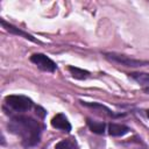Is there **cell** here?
I'll return each mask as SVG.
<instances>
[{
	"label": "cell",
	"instance_id": "4",
	"mask_svg": "<svg viewBox=\"0 0 149 149\" xmlns=\"http://www.w3.org/2000/svg\"><path fill=\"white\" fill-rule=\"evenodd\" d=\"M30 61L41 70L47 72H54L56 70V64L52 59H50L48 56L43 54H34L30 57Z\"/></svg>",
	"mask_w": 149,
	"mask_h": 149
},
{
	"label": "cell",
	"instance_id": "12",
	"mask_svg": "<svg viewBox=\"0 0 149 149\" xmlns=\"http://www.w3.org/2000/svg\"><path fill=\"white\" fill-rule=\"evenodd\" d=\"M81 104L84 105V106H87V107H91V108H94V109H99V111H105V113L107 114V115H109V116H114V114L111 112V109H108L106 106H104V105H100V104H97V102H85V101H81Z\"/></svg>",
	"mask_w": 149,
	"mask_h": 149
},
{
	"label": "cell",
	"instance_id": "13",
	"mask_svg": "<svg viewBox=\"0 0 149 149\" xmlns=\"http://www.w3.org/2000/svg\"><path fill=\"white\" fill-rule=\"evenodd\" d=\"M36 114H38L41 118H43L45 113H44V109H43V108H41V107L37 106V107H36Z\"/></svg>",
	"mask_w": 149,
	"mask_h": 149
},
{
	"label": "cell",
	"instance_id": "11",
	"mask_svg": "<svg viewBox=\"0 0 149 149\" xmlns=\"http://www.w3.org/2000/svg\"><path fill=\"white\" fill-rule=\"evenodd\" d=\"M55 149H78V147L73 140H62L56 144Z\"/></svg>",
	"mask_w": 149,
	"mask_h": 149
},
{
	"label": "cell",
	"instance_id": "1",
	"mask_svg": "<svg viewBox=\"0 0 149 149\" xmlns=\"http://www.w3.org/2000/svg\"><path fill=\"white\" fill-rule=\"evenodd\" d=\"M8 128L12 133L20 135L26 146H34L40 140L41 125L37 120L30 116H14L10 120Z\"/></svg>",
	"mask_w": 149,
	"mask_h": 149
},
{
	"label": "cell",
	"instance_id": "6",
	"mask_svg": "<svg viewBox=\"0 0 149 149\" xmlns=\"http://www.w3.org/2000/svg\"><path fill=\"white\" fill-rule=\"evenodd\" d=\"M0 22H1L2 27H3L7 31H9V33H12V34H14V35H17V36H22V37H24V38H27V40H29V41H33V42L38 43V41H37L36 38H34L31 35H29L28 33H26V31L19 29L17 27H15V26H13V24H10V23H7L3 19H1Z\"/></svg>",
	"mask_w": 149,
	"mask_h": 149
},
{
	"label": "cell",
	"instance_id": "2",
	"mask_svg": "<svg viewBox=\"0 0 149 149\" xmlns=\"http://www.w3.org/2000/svg\"><path fill=\"white\" fill-rule=\"evenodd\" d=\"M5 105L15 112L22 113L33 107V101L24 95H8L5 98Z\"/></svg>",
	"mask_w": 149,
	"mask_h": 149
},
{
	"label": "cell",
	"instance_id": "7",
	"mask_svg": "<svg viewBox=\"0 0 149 149\" xmlns=\"http://www.w3.org/2000/svg\"><path fill=\"white\" fill-rule=\"evenodd\" d=\"M108 132L112 136H123L129 132V128L125 125L120 123H111L108 126Z\"/></svg>",
	"mask_w": 149,
	"mask_h": 149
},
{
	"label": "cell",
	"instance_id": "3",
	"mask_svg": "<svg viewBox=\"0 0 149 149\" xmlns=\"http://www.w3.org/2000/svg\"><path fill=\"white\" fill-rule=\"evenodd\" d=\"M105 57H106L108 61H111V62L121 64V65H123V66H129V68H137V66H143V65L148 64L147 61H140V59L130 58V57H128V56L120 55V54H114V52L106 54Z\"/></svg>",
	"mask_w": 149,
	"mask_h": 149
},
{
	"label": "cell",
	"instance_id": "14",
	"mask_svg": "<svg viewBox=\"0 0 149 149\" xmlns=\"http://www.w3.org/2000/svg\"><path fill=\"white\" fill-rule=\"evenodd\" d=\"M144 91H146V92H147V93H149V88H146V90H144Z\"/></svg>",
	"mask_w": 149,
	"mask_h": 149
},
{
	"label": "cell",
	"instance_id": "9",
	"mask_svg": "<svg viewBox=\"0 0 149 149\" xmlns=\"http://www.w3.org/2000/svg\"><path fill=\"white\" fill-rule=\"evenodd\" d=\"M129 76L133 79H135L137 83H140L144 87V90L149 88V74L148 73H136V72H134V73H129Z\"/></svg>",
	"mask_w": 149,
	"mask_h": 149
},
{
	"label": "cell",
	"instance_id": "8",
	"mask_svg": "<svg viewBox=\"0 0 149 149\" xmlns=\"http://www.w3.org/2000/svg\"><path fill=\"white\" fill-rule=\"evenodd\" d=\"M87 126H88L90 129H91L93 133H95V134H104V133H105L106 125H105L104 122L93 121V120L87 119Z\"/></svg>",
	"mask_w": 149,
	"mask_h": 149
},
{
	"label": "cell",
	"instance_id": "10",
	"mask_svg": "<svg viewBox=\"0 0 149 149\" xmlns=\"http://www.w3.org/2000/svg\"><path fill=\"white\" fill-rule=\"evenodd\" d=\"M68 70L70 71V73L72 74V77L76 78V79H86L90 76V72L88 71L83 70V69H79V68H76V66H69Z\"/></svg>",
	"mask_w": 149,
	"mask_h": 149
},
{
	"label": "cell",
	"instance_id": "15",
	"mask_svg": "<svg viewBox=\"0 0 149 149\" xmlns=\"http://www.w3.org/2000/svg\"><path fill=\"white\" fill-rule=\"evenodd\" d=\"M147 115H148V118H149V109L147 111Z\"/></svg>",
	"mask_w": 149,
	"mask_h": 149
},
{
	"label": "cell",
	"instance_id": "5",
	"mask_svg": "<svg viewBox=\"0 0 149 149\" xmlns=\"http://www.w3.org/2000/svg\"><path fill=\"white\" fill-rule=\"evenodd\" d=\"M51 126L54 128H57V129H61V130H64V132H70L71 130V125H70L68 118L62 113L56 114L52 118Z\"/></svg>",
	"mask_w": 149,
	"mask_h": 149
}]
</instances>
